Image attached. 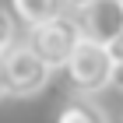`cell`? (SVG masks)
<instances>
[{
  "label": "cell",
  "instance_id": "8992f818",
  "mask_svg": "<svg viewBox=\"0 0 123 123\" xmlns=\"http://www.w3.org/2000/svg\"><path fill=\"white\" fill-rule=\"evenodd\" d=\"M56 123H105V113L92 98H70L56 113Z\"/></svg>",
  "mask_w": 123,
  "mask_h": 123
},
{
  "label": "cell",
  "instance_id": "7a4b0ae2",
  "mask_svg": "<svg viewBox=\"0 0 123 123\" xmlns=\"http://www.w3.org/2000/svg\"><path fill=\"white\" fill-rule=\"evenodd\" d=\"M63 70H67V77H70L74 92L95 95V92H102V88L113 85L116 60H113V53H109V46H98V42H88L85 39V42L74 49V56H70V63H67Z\"/></svg>",
  "mask_w": 123,
  "mask_h": 123
},
{
  "label": "cell",
  "instance_id": "30bf717a",
  "mask_svg": "<svg viewBox=\"0 0 123 123\" xmlns=\"http://www.w3.org/2000/svg\"><path fill=\"white\" fill-rule=\"evenodd\" d=\"M113 85H116V88H123V67H116V77H113Z\"/></svg>",
  "mask_w": 123,
  "mask_h": 123
},
{
  "label": "cell",
  "instance_id": "3957f363",
  "mask_svg": "<svg viewBox=\"0 0 123 123\" xmlns=\"http://www.w3.org/2000/svg\"><path fill=\"white\" fill-rule=\"evenodd\" d=\"M0 63H4V88H7V95H18V98L42 92L49 85V74H53L46 67V60L28 42H14L0 56Z\"/></svg>",
  "mask_w": 123,
  "mask_h": 123
},
{
  "label": "cell",
  "instance_id": "6da1fadb",
  "mask_svg": "<svg viewBox=\"0 0 123 123\" xmlns=\"http://www.w3.org/2000/svg\"><path fill=\"white\" fill-rule=\"evenodd\" d=\"M85 42V28H81V18L77 14H53L49 21L28 28V46L35 49L39 56L46 60L49 70H56V67H67L70 56H74V49Z\"/></svg>",
  "mask_w": 123,
  "mask_h": 123
},
{
  "label": "cell",
  "instance_id": "9c48e42d",
  "mask_svg": "<svg viewBox=\"0 0 123 123\" xmlns=\"http://www.w3.org/2000/svg\"><path fill=\"white\" fill-rule=\"evenodd\" d=\"M60 4H63V7L70 11V14H81V11H85V7H92L95 0H60Z\"/></svg>",
  "mask_w": 123,
  "mask_h": 123
},
{
  "label": "cell",
  "instance_id": "5b68a950",
  "mask_svg": "<svg viewBox=\"0 0 123 123\" xmlns=\"http://www.w3.org/2000/svg\"><path fill=\"white\" fill-rule=\"evenodd\" d=\"M60 11H63L60 0H11V14L25 28H35V25L49 21L53 14H60Z\"/></svg>",
  "mask_w": 123,
  "mask_h": 123
},
{
  "label": "cell",
  "instance_id": "52a82bcc",
  "mask_svg": "<svg viewBox=\"0 0 123 123\" xmlns=\"http://www.w3.org/2000/svg\"><path fill=\"white\" fill-rule=\"evenodd\" d=\"M14 35H18V21H14V14H11V11L0 7V56H4V53L18 42Z\"/></svg>",
  "mask_w": 123,
  "mask_h": 123
},
{
  "label": "cell",
  "instance_id": "ba28073f",
  "mask_svg": "<svg viewBox=\"0 0 123 123\" xmlns=\"http://www.w3.org/2000/svg\"><path fill=\"white\" fill-rule=\"evenodd\" d=\"M109 53H113V60H116V67H123V32L109 42Z\"/></svg>",
  "mask_w": 123,
  "mask_h": 123
},
{
  "label": "cell",
  "instance_id": "277c9868",
  "mask_svg": "<svg viewBox=\"0 0 123 123\" xmlns=\"http://www.w3.org/2000/svg\"><path fill=\"white\" fill-rule=\"evenodd\" d=\"M77 18H81V28H85L88 42L109 46L123 32V0H95L92 7H85Z\"/></svg>",
  "mask_w": 123,
  "mask_h": 123
},
{
  "label": "cell",
  "instance_id": "8fae6325",
  "mask_svg": "<svg viewBox=\"0 0 123 123\" xmlns=\"http://www.w3.org/2000/svg\"><path fill=\"white\" fill-rule=\"evenodd\" d=\"M7 95V88H4V63H0V98Z\"/></svg>",
  "mask_w": 123,
  "mask_h": 123
}]
</instances>
